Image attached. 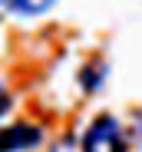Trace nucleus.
<instances>
[{
	"instance_id": "nucleus-3",
	"label": "nucleus",
	"mask_w": 142,
	"mask_h": 152,
	"mask_svg": "<svg viewBox=\"0 0 142 152\" xmlns=\"http://www.w3.org/2000/svg\"><path fill=\"white\" fill-rule=\"evenodd\" d=\"M56 0H0V7L17 17H43Z\"/></svg>"
},
{
	"instance_id": "nucleus-5",
	"label": "nucleus",
	"mask_w": 142,
	"mask_h": 152,
	"mask_svg": "<svg viewBox=\"0 0 142 152\" xmlns=\"http://www.w3.org/2000/svg\"><path fill=\"white\" fill-rule=\"evenodd\" d=\"M7 109H10V93L4 89V83H0V119L7 116Z\"/></svg>"
},
{
	"instance_id": "nucleus-4",
	"label": "nucleus",
	"mask_w": 142,
	"mask_h": 152,
	"mask_svg": "<svg viewBox=\"0 0 142 152\" xmlns=\"http://www.w3.org/2000/svg\"><path fill=\"white\" fill-rule=\"evenodd\" d=\"M103 80H106V63H86L83 73H79V83H83L86 93H96L103 86Z\"/></svg>"
},
{
	"instance_id": "nucleus-2",
	"label": "nucleus",
	"mask_w": 142,
	"mask_h": 152,
	"mask_svg": "<svg viewBox=\"0 0 142 152\" xmlns=\"http://www.w3.org/2000/svg\"><path fill=\"white\" fill-rule=\"evenodd\" d=\"M43 142V129L33 122H10L0 126V152H30Z\"/></svg>"
},
{
	"instance_id": "nucleus-1",
	"label": "nucleus",
	"mask_w": 142,
	"mask_h": 152,
	"mask_svg": "<svg viewBox=\"0 0 142 152\" xmlns=\"http://www.w3.org/2000/svg\"><path fill=\"white\" fill-rule=\"evenodd\" d=\"M79 149H83V152H129L122 122L116 119V116H109V113L96 116V119L86 126Z\"/></svg>"
}]
</instances>
